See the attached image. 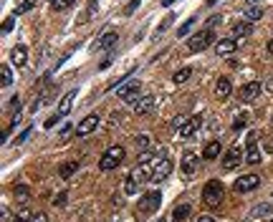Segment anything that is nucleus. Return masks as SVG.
I'll return each mask as SVG.
<instances>
[{
    "mask_svg": "<svg viewBox=\"0 0 273 222\" xmlns=\"http://www.w3.org/2000/svg\"><path fill=\"white\" fill-rule=\"evenodd\" d=\"M172 3V0H162V6H170Z\"/></svg>",
    "mask_w": 273,
    "mask_h": 222,
    "instance_id": "obj_49",
    "label": "nucleus"
},
{
    "mask_svg": "<svg viewBox=\"0 0 273 222\" xmlns=\"http://www.w3.org/2000/svg\"><path fill=\"white\" fill-rule=\"evenodd\" d=\"M157 222H165V219H157Z\"/></svg>",
    "mask_w": 273,
    "mask_h": 222,
    "instance_id": "obj_50",
    "label": "nucleus"
},
{
    "mask_svg": "<svg viewBox=\"0 0 273 222\" xmlns=\"http://www.w3.org/2000/svg\"><path fill=\"white\" fill-rule=\"evenodd\" d=\"M243 126H245V116H238V119L233 121V131H240Z\"/></svg>",
    "mask_w": 273,
    "mask_h": 222,
    "instance_id": "obj_38",
    "label": "nucleus"
},
{
    "mask_svg": "<svg viewBox=\"0 0 273 222\" xmlns=\"http://www.w3.org/2000/svg\"><path fill=\"white\" fill-rule=\"evenodd\" d=\"M139 3H142V0H132V3H129V6H127V16H129V13H134V11H137V6H139Z\"/></svg>",
    "mask_w": 273,
    "mask_h": 222,
    "instance_id": "obj_42",
    "label": "nucleus"
},
{
    "mask_svg": "<svg viewBox=\"0 0 273 222\" xmlns=\"http://www.w3.org/2000/svg\"><path fill=\"white\" fill-rule=\"evenodd\" d=\"M129 179H134L137 184H142V182H149V179H152V169H149L147 164H137V167L132 169Z\"/></svg>",
    "mask_w": 273,
    "mask_h": 222,
    "instance_id": "obj_12",
    "label": "nucleus"
},
{
    "mask_svg": "<svg viewBox=\"0 0 273 222\" xmlns=\"http://www.w3.org/2000/svg\"><path fill=\"white\" fill-rule=\"evenodd\" d=\"M122 162H124V149H122V146H109V149L104 152L101 162H99V169H101V172H114Z\"/></svg>",
    "mask_w": 273,
    "mask_h": 222,
    "instance_id": "obj_1",
    "label": "nucleus"
},
{
    "mask_svg": "<svg viewBox=\"0 0 273 222\" xmlns=\"http://www.w3.org/2000/svg\"><path fill=\"white\" fill-rule=\"evenodd\" d=\"M64 202H66V194H64V192H61V194H59V197H56V204H64Z\"/></svg>",
    "mask_w": 273,
    "mask_h": 222,
    "instance_id": "obj_44",
    "label": "nucleus"
},
{
    "mask_svg": "<svg viewBox=\"0 0 273 222\" xmlns=\"http://www.w3.org/2000/svg\"><path fill=\"white\" fill-rule=\"evenodd\" d=\"M245 3H248V6H255V0H245Z\"/></svg>",
    "mask_w": 273,
    "mask_h": 222,
    "instance_id": "obj_48",
    "label": "nucleus"
},
{
    "mask_svg": "<svg viewBox=\"0 0 273 222\" xmlns=\"http://www.w3.org/2000/svg\"><path fill=\"white\" fill-rule=\"evenodd\" d=\"M260 18H263V11H260L258 6H248V11H245V21L253 23V21H260Z\"/></svg>",
    "mask_w": 273,
    "mask_h": 222,
    "instance_id": "obj_24",
    "label": "nucleus"
},
{
    "mask_svg": "<svg viewBox=\"0 0 273 222\" xmlns=\"http://www.w3.org/2000/svg\"><path fill=\"white\" fill-rule=\"evenodd\" d=\"M190 76H192V68H180V71L172 76V81H175V84H185Z\"/></svg>",
    "mask_w": 273,
    "mask_h": 222,
    "instance_id": "obj_28",
    "label": "nucleus"
},
{
    "mask_svg": "<svg viewBox=\"0 0 273 222\" xmlns=\"http://www.w3.org/2000/svg\"><path fill=\"white\" fill-rule=\"evenodd\" d=\"M139 89H142V86H139L137 81H129V84L119 86V91H117V94H119V99H122V101H129V104H134V101L142 96V94H139Z\"/></svg>",
    "mask_w": 273,
    "mask_h": 222,
    "instance_id": "obj_8",
    "label": "nucleus"
},
{
    "mask_svg": "<svg viewBox=\"0 0 273 222\" xmlns=\"http://www.w3.org/2000/svg\"><path fill=\"white\" fill-rule=\"evenodd\" d=\"M230 91H233L230 79H217V81H215V96H217L220 101H225V99L230 96Z\"/></svg>",
    "mask_w": 273,
    "mask_h": 222,
    "instance_id": "obj_14",
    "label": "nucleus"
},
{
    "mask_svg": "<svg viewBox=\"0 0 273 222\" xmlns=\"http://www.w3.org/2000/svg\"><path fill=\"white\" fill-rule=\"evenodd\" d=\"M137 189H139V184H137L134 179H127V182H124V194H134Z\"/></svg>",
    "mask_w": 273,
    "mask_h": 222,
    "instance_id": "obj_34",
    "label": "nucleus"
},
{
    "mask_svg": "<svg viewBox=\"0 0 273 222\" xmlns=\"http://www.w3.org/2000/svg\"><path fill=\"white\" fill-rule=\"evenodd\" d=\"M172 21H175V16H170V18H165V21L159 23V28H157V33H165V28H167V26H170Z\"/></svg>",
    "mask_w": 273,
    "mask_h": 222,
    "instance_id": "obj_40",
    "label": "nucleus"
},
{
    "mask_svg": "<svg viewBox=\"0 0 273 222\" xmlns=\"http://www.w3.org/2000/svg\"><path fill=\"white\" fill-rule=\"evenodd\" d=\"M117 41H119L117 31H104V33L94 41V51H109V48L117 46Z\"/></svg>",
    "mask_w": 273,
    "mask_h": 222,
    "instance_id": "obj_7",
    "label": "nucleus"
},
{
    "mask_svg": "<svg viewBox=\"0 0 273 222\" xmlns=\"http://www.w3.org/2000/svg\"><path fill=\"white\" fill-rule=\"evenodd\" d=\"M268 51H270V53H273V41H268Z\"/></svg>",
    "mask_w": 273,
    "mask_h": 222,
    "instance_id": "obj_46",
    "label": "nucleus"
},
{
    "mask_svg": "<svg viewBox=\"0 0 273 222\" xmlns=\"http://www.w3.org/2000/svg\"><path fill=\"white\" fill-rule=\"evenodd\" d=\"M11 61H13V66H26V61H28V48H26V46H16L13 53H11Z\"/></svg>",
    "mask_w": 273,
    "mask_h": 222,
    "instance_id": "obj_18",
    "label": "nucleus"
},
{
    "mask_svg": "<svg viewBox=\"0 0 273 222\" xmlns=\"http://www.w3.org/2000/svg\"><path fill=\"white\" fill-rule=\"evenodd\" d=\"M265 89H268V91H270V94H273V76H270V79H268V81H265Z\"/></svg>",
    "mask_w": 273,
    "mask_h": 222,
    "instance_id": "obj_45",
    "label": "nucleus"
},
{
    "mask_svg": "<svg viewBox=\"0 0 273 222\" xmlns=\"http://www.w3.org/2000/svg\"><path fill=\"white\" fill-rule=\"evenodd\" d=\"M159 204H162V194L154 189V192H147V194L139 199L137 212H139V217H149L152 212H157V209H159Z\"/></svg>",
    "mask_w": 273,
    "mask_h": 222,
    "instance_id": "obj_3",
    "label": "nucleus"
},
{
    "mask_svg": "<svg viewBox=\"0 0 273 222\" xmlns=\"http://www.w3.org/2000/svg\"><path fill=\"white\" fill-rule=\"evenodd\" d=\"M187 121H190V119H187L185 114H180V116H175V119H172V129H175V131H182Z\"/></svg>",
    "mask_w": 273,
    "mask_h": 222,
    "instance_id": "obj_30",
    "label": "nucleus"
},
{
    "mask_svg": "<svg viewBox=\"0 0 273 222\" xmlns=\"http://www.w3.org/2000/svg\"><path fill=\"white\" fill-rule=\"evenodd\" d=\"M0 71H3V89H8L11 84H13V71H11V66L6 63L3 68H0Z\"/></svg>",
    "mask_w": 273,
    "mask_h": 222,
    "instance_id": "obj_29",
    "label": "nucleus"
},
{
    "mask_svg": "<svg viewBox=\"0 0 273 222\" xmlns=\"http://www.w3.org/2000/svg\"><path fill=\"white\" fill-rule=\"evenodd\" d=\"M268 222H273V219H268Z\"/></svg>",
    "mask_w": 273,
    "mask_h": 222,
    "instance_id": "obj_51",
    "label": "nucleus"
},
{
    "mask_svg": "<svg viewBox=\"0 0 273 222\" xmlns=\"http://www.w3.org/2000/svg\"><path fill=\"white\" fill-rule=\"evenodd\" d=\"M31 222H48V214H46V212H33Z\"/></svg>",
    "mask_w": 273,
    "mask_h": 222,
    "instance_id": "obj_37",
    "label": "nucleus"
},
{
    "mask_svg": "<svg viewBox=\"0 0 273 222\" xmlns=\"http://www.w3.org/2000/svg\"><path fill=\"white\" fill-rule=\"evenodd\" d=\"M235 38H223V41H217L215 43V53H220V56H230L233 51H235Z\"/></svg>",
    "mask_w": 273,
    "mask_h": 222,
    "instance_id": "obj_17",
    "label": "nucleus"
},
{
    "mask_svg": "<svg viewBox=\"0 0 273 222\" xmlns=\"http://www.w3.org/2000/svg\"><path fill=\"white\" fill-rule=\"evenodd\" d=\"M74 99H76V91H69V94L61 99V104H59V111H56V119H64V116H69V111H71V106H74Z\"/></svg>",
    "mask_w": 273,
    "mask_h": 222,
    "instance_id": "obj_13",
    "label": "nucleus"
},
{
    "mask_svg": "<svg viewBox=\"0 0 273 222\" xmlns=\"http://www.w3.org/2000/svg\"><path fill=\"white\" fill-rule=\"evenodd\" d=\"M134 144H137L139 149H147V146H149V139H147V136H137V139H134Z\"/></svg>",
    "mask_w": 273,
    "mask_h": 222,
    "instance_id": "obj_39",
    "label": "nucleus"
},
{
    "mask_svg": "<svg viewBox=\"0 0 273 222\" xmlns=\"http://www.w3.org/2000/svg\"><path fill=\"white\" fill-rule=\"evenodd\" d=\"M258 184H260V177H258V174H243V177H238V179H235L233 189L243 194V192H253Z\"/></svg>",
    "mask_w": 273,
    "mask_h": 222,
    "instance_id": "obj_6",
    "label": "nucleus"
},
{
    "mask_svg": "<svg viewBox=\"0 0 273 222\" xmlns=\"http://www.w3.org/2000/svg\"><path fill=\"white\" fill-rule=\"evenodd\" d=\"M36 3H38V0H23V3L16 8V13H28L31 8H36Z\"/></svg>",
    "mask_w": 273,
    "mask_h": 222,
    "instance_id": "obj_32",
    "label": "nucleus"
},
{
    "mask_svg": "<svg viewBox=\"0 0 273 222\" xmlns=\"http://www.w3.org/2000/svg\"><path fill=\"white\" fill-rule=\"evenodd\" d=\"M76 3V0H51V6L56 8V11H66V8H71Z\"/></svg>",
    "mask_w": 273,
    "mask_h": 222,
    "instance_id": "obj_31",
    "label": "nucleus"
},
{
    "mask_svg": "<svg viewBox=\"0 0 273 222\" xmlns=\"http://www.w3.org/2000/svg\"><path fill=\"white\" fill-rule=\"evenodd\" d=\"M31 217H33V212H28V209H21V212L13 217V222H31Z\"/></svg>",
    "mask_w": 273,
    "mask_h": 222,
    "instance_id": "obj_33",
    "label": "nucleus"
},
{
    "mask_svg": "<svg viewBox=\"0 0 273 222\" xmlns=\"http://www.w3.org/2000/svg\"><path fill=\"white\" fill-rule=\"evenodd\" d=\"M210 43H212V31L205 28V31H197V33L187 41V48H190L192 53H200V51H205Z\"/></svg>",
    "mask_w": 273,
    "mask_h": 222,
    "instance_id": "obj_4",
    "label": "nucleus"
},
{
    "mask_svg": "<svg viewBox=\"0 0 273 222\" xmlns=\"http://www.w3.org/2000/svg\"><path fill=\"white\" fill-rule=\"evenodd\" d=\"M13 194H16V199H21V202H26V199L31 197V189H28L26 184H16V187H13Z\"/></svg>",
    "mask_w": 273,
    "mask_h": 222,
    "instance_id": "obj_26",
    "label": "nucleus"
},
{
    "mask_svg": "<svg viewBox=\"0 0 273 222\" xmlns=\"http://www.w3.org/2000/svg\"><path fill=\"white\" fill-rule=\"evenodd\" d=\"M268 212H270V204H265V202H260V204L253 207V214H268Z\"/></svg>",
    "mask_w": 273,
    "mask_h": 222,
    "instance_id": "obj_35",
    "label": "nucleus"
},
{
    "mask_svg": "<svg viewBox=\"0 0 273 222\" xmlns=\"http://www.w3.org/2000/svg\"><path fill=\"white\" fill-rule=\"evenodd\" d=\"M31 131H33V126H28V129H26V131H23V134L18 136V144H23V141H26V139L31 136Z\"/></svg>",
    "mask_w": 273,
    "mask_h": 222,
    "instance_id": "obj_41",
    "label": "nucleus"
},
{
    "mask_svg": "<svg viewBox=\"0 0 273 222\" xmlns=\"http://www.w3.org/2000/svg\"><path fill=\"white\" fill-rule=\"evenodd\" d=\"M245 162H248V164H258V162H260V149L255 146V141H253V144H248V152H245Z\"/></svg>",
    "mask_w": 273,
    "mask_h": 222,
    "instance_id": "obj_22",
    "label": "nucleus"
},
{
    "mask_svg": "<svg viewBox=\"0 0 273 222\" xmlns=\"http://www.w3.org/2000/svg\"><path fill=\"white\" fill-rule=\"evenodd\" d=\"M220 199H223V184H220L217 179H210V182L202 187V202H205V207L215 209V207L220 204Z\"/></svg>",
    "mask_w": 273,
    "mask_h": 222,
    "instance_id": "obj_2",
    "label": "nucleus"
},
{
    "mask_svg": "<svg viewBox=\"0 0 273 222\" xmlns=\"http://www.w3.org/2000/svg\"><path fill=\"white\" fill-rule=\"evenodd\" d=\"M197 129H200V119H197V116H195V119H190V121H187V124H185V129H182V131H180V134H182V136H185V139H190V136H192V134H195V131H197Z\"/></svg>",
    "mask_w": 273,
    "mask_h": 222,
    "instance_id": "obj_23",
    "label": "nucleus"
},
{
    "mask_svg": "<svg viewBox=\"0 0 273 222\" xmlns=\"http://www.w3.org/2000/svg\"><path fill=\"white\" fill-rule=\"evenodd\" d=\"M195 222H215V219H212V217H210V214H202V217H197V219H195Z\"/></svg>",
    "mask_w": 273,
    "mask_h": 222,
    "instance_id": "obj_43",
    "label": "nucleus"
},
{
    "mask_svg": "<svg viewBox=\"0 0 273 222\" xmlns=\"http://www.w3.org/2000/svg\"><path fill=\"white\" fill-rule=\"evenodd\" d=\"M96 126H99V114H89V116H84L81 124L76 126V136H89Z\"/></svg>",
    "mask_w": 273,
    "mask_h": 222,
    "instance_id": "obj_10",
    "label": "nucleus"
},
{
    "mask_svg": "<svg viewBox=\"0 0 273 222\" xmlns=\"http://www.w3.org/2000/svg\"><path fill=\"white\" fill-rule=\"evenodd\" d=\"M192 26H195V18H187V21L180 26V31H177V38H187V36H190V31H192Z\"/></svg>",
    "mask_w": 273,
    "mask_h": 222,
    "instance_id": "obj_27",
    "label": "nucleus"
},
{
    "mask_svg": "<svg viewBox=\"0 0 273 222\" xmlns=\"http://www.w3.org/2000/svg\"><path fill=\"white\" fill-rule=\"evenodd\" d=\"M240 162H243V149H240L238 144H233V146L223 154V167H225V169H235Z\"/></svg>",
    "mask_w": 273,
    "mask_h": 222,
    "instance_id": "obj_9",
    "label": "nucleus"
},
{
    "mask_svg": "<svg viewBox=\"0 0 273 222\" xmlns=\"http://www.w3.org/2000/svg\"><path fill=\"white\" fill-rule=\"evenodd\" d=\"M250 33V23L248 21H243V23H233V38L238 41V38H245Z\"/></svg>",
    "mask_w": 273,
    "mask_h": 222,
    "instance_id": "obj_20",
    "label": "nucleus"
},
{
    "mask_svg": "<svg viewBox=\"0 0 273 222\" xmlns=\"http://www.w3.org/2000/svg\"><path fill=\"white\" fill-rule=\"evenodd\" d=\"M263 91V84L260 81H250V84H245L243 89H240V101H253V99H258V94Z\"/></svg>",
    "mask_w": 273,
    "mask_h": 222,
    "instance_id": "obj_11",
    "label": "nucleus"
},
{
    "mask_svg": "<svg viewBox=\"0 0 273 222\" xmlns=\"http://www.w3.org/2000/svg\"><path fill=\"white\" fill-rule=\"evenodd\" d=\"M217 3V0H207V6H215Z\"/></svg>",
    "mask_w": 273,
    "mask_h": 222,
    "instance_id": "obj_47",
    "label": "nucleus"
},
{
    "mask_svg": "<svg viewBox=\"0 0 273 222\" xmlns=\"http://www.w3.org/2000/svg\"><path fill=\"white\" fill-rule=\"evenodd\" d=\"M152 109H154V96H139L134 101V111L137 114H149Z\"/></svg>",
    "mask_w": 273,
    "mask_h": 222,
    "instance_id": "obj_16",
    "label": "nucleus"
},
{
    "mask_svg": "<svg viewBox=\"0 0 273 222\" xmlns=\"http://www.w3.org/2000/svg\"><path fill=\"white\" fill-rule=\"evenodd\" d=\"M190 212H192L190 204H180V207L172 212V222H185V219L190 217Z\"/></svg>",
    "mask_w": 273,
    "mask_h": 222,
    "instance_id": "obj_21",
    "label": "nucleus"
},
{
    "mask_svg": "<svg viewBox=\"0 0 273 222\" xmlns=\"http://www.w3.org/2000/svg\"><path fill=\"white\" fill-rule=\"evenodd\" d=\"M79 169V162H66V164H61V169H59V174L64 177V179H69L74 172Z\"/></svg>",
    "mask_w": 273,
    "mask_h": 222,
    "instance_id": "obj_25",
    "label": "nucleus"
},
{
    "mask_svg": "<svg viewBox=\"0 0 273 222\" xmlns=\"http://www.w3.org/2000/svg\"><path fill=\"white\" fill-rule=\"evenodd\" d=\"M170 174H172V162H170L167 157H162V159H159V162L152 167V179H149V182L159 184V182H165Z\"/></svg>",
    "mask_w": 273,
    "mask_h": 222,
    "instance_id": "obj_5",
    "label": "nucleus"
},
{
    "mask_svg": "<svg viewBox=\"0 0 273 222\" xmlns=\"http://www.w3.org/2000/svg\"><path fill=\"white\" fill-rule=\"evenodd\" d=\"M220 149H223V146H220V141H217V139H215V141H207V144H205V152H202V159L212 162L215 157H220V154H223Z\"/></svg>",
    "mask_w": 273,
    "mask_h": 222,
    "instance_id": "obj_19",
    "label": "nucleus"
},
{
    "mask_svg": "<svg viewBox=\"0 0 273 222\" xmlns=\"http://www.w3.org/2000/svg\"><path fill=\"white\" fill-rule=\"evenodd\" d=\"M197 164H200V159H197L192 152H185V154H182V172H185V174H195V172H197Z\"/></svg>",
    "mask_w": 273,
    "mask_h": 222,
    "instance_id": "obj_15",
    "label": "nucleus"
},
{
    "mask_svg": "<svg viewBox=\"0 0 273 222\" xmlns=\"http://www.w3.org/2000/svg\"><path fill=\"white\" fill-rule=\"evenodd\" d=\"M13 26H16V21H13V18H6V21H3V36H8V33L13 31Z\"/></svg>",
    "mask_w": 273,
    "mask_h": 222,
    "instance_id": "obj_36",
    "label": "nucleus"
}]
</instances>
